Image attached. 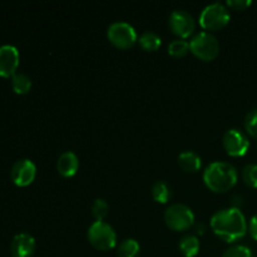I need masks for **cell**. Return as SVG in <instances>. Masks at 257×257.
Masks as SVG:
<instances>
[{
	"label": "cell",
	"mask_w": 257,
	"mask_h": 257,
	"mask_svg": "<svg viewBox=\"0 0 257 257\" xmlns=\"http://www.w3.org/2000/svg\"><path fill=\"white\" fill-rule=\"evenodd\" d=\"M210 226L215 235L228 243L241 240L248 230L245 215L237 207L223 208L213 213Z\"/></svg>",
	"instance_id": "6da1fadb"
},
{
	"label": "cell",
	"mask_w": 257,
	"mask_h": 257,
	"mask_svg": "<svg viewBox=\"0 0 257 257\" xmlns=\"http://www.w3.org/2000/svg\"><path fill=\"white\" fill-rule=\"evenodd\" d=\"M237 170L228 162L216 161L210 163L203 172V182L208 190L216 193H225L237 183Z\"/></svg>",
	"instance_id": "7a4b0ae2"
},
{
	"label": "cell",
	"mask_w": 257,
	"mask_h": 257,
	"mask_svg": "<svg viewBox=\"0 0 257 257\" xmlns=\"http://www.w3.org/2000/svg\"><path fill=\"white\" fill-rule=\"evenodd\" d=\"M88 241L99 251H109L117 246V233L105 221H94L88 228Z\"/></svg>",
	"instance_id": "3957f363"
},
{
	"label": "cell",
	"mask_w": 257,
	"mask_h": 257,
	"mask_svg": "<svg viewBox=\"0 0 257 257\" xmlns=\"http://www.w3.org/2000/svg\"><path fill=\"white\" fill-rule=\"evenodd\" d=\"M190 50L203 62H211L220 53V43L210 32H200L190 40Z\"/></svg>",
	"instance_id": "277c9868"
},
{
	"label": "cell",
	"mask_w": 257,
	"mask_h": 257,
	"mask_svg": "<svg viewBox=\"0 0 257 257\" xmlns=\"http://www.w3.org/2000/svg\"><path fill=\"white\" fill-rule=\"evenodd\" d=\"M165 222L171 230L182 232L195 223V213L185 203H172L165 211Z\"/></svg>",
	"instance_id": "5b68a950"
},
{
	"label": "cell",
	"mask_w": 257,
	"mask_h": 257,
	"mask_svg": "<svg viewBox=\"0 0 257 257\" xmlns=\"http://www.w3.org/2000/svg\"><path fill=\"white\" fill-rule=\"evenodd\" d=\"M231 19L230 10L221 3L206 5L200 14V25L205 30H220L228 24Z\"/></svg>",
	"instance_id": "8992f818"
},
{
	"label": "cell",
	"mask_w": 257,
	"mask_h": 257,
	"mask_svg": "<svg viewBox=\"0 0 257 257\" xmlns=\"http://www.w3.org/2000/svg\"><path fill=\"white\" fill-rule=\"evenodd\" d=\"M107 38L115 48L130 49L138 42L135 28L127 22H114L108 27Z\"/></svg>",
	"instance_id": "52a82bcc"
},
{
	"label": "cell",
	"mask_w": 257,
	"mask_h": 257,
	"mask_svg": "<svg viewBox=\"0 0 257 257\" xmlns=\"http://www.w3.org/2000/svg\"><path fill=\"white\" fill-rule=\"evenodd\" d=\"M222 145L227 155L231 157H242L247 153L250 148V141L247 136L240 130L231 128L226 131V133L222 137Z\"/></svg>",
	"instance_id": "ba28073f"
},
{
	"label": "cell",
	"mask_w": 257,
	"mask_h": 257,
	"mask_svg": "<svg viewBox=\"0 0 257 257\" xmlns=\"http://www.w3.org/2000/svg\"><path fill=\"white\" fill-rule=\"evenodd\" d=\"M171 30L180 39H186L193 34L196 29V22L192 15L186 10H173L168 19Z\"/></svg>",
	"instance_id": "9c48e42d"
},
{
	"label": "cell",
	"mask_w": 257,
	"mask_h": 257,
	"mask_svg": "<svg viewBox=\"0 0 257 257\" xmlns=\"http://www.w3.org/2000/svg\"><path fill=\"white\" fill-rule=\"evenodd\" d=\"M10 177L14 185L19 187H27L32 185L33 181L37 177V166L28 158L17 161L10 171Z\"/></svg>",
	"instance_id": "30bf717a"
},
{
	"label": "cell",
	"mask_w": 257,
	"mask_h": 257,
	"mask_svg": "<svg viewBox=\"0 0 257 257\" xmlns=\"http://www.w3.org/2000/svg\"><path fill=\"white\" fill-rule=\"evenodd\" d=\"M19 62V50L14 45L5 44L0 47V77L9 78L17 74Z\"/></svg>",
	"instance_id": "8fae6325"
},
{
	"label": "cell",
	"mask_w": 257,
	"mask_h": 257,
	"mask_svg": "<svg viewBox=\"0 0 257 257\" xmlns=\"http://www.w3.org/2000/svg\"><path fill=\"white\" fill-rule=\"evenodd\" d=\"M35 251V240L29 233H18L10 243L12 257H33Z\"/></svg>",
	"instance_id": "7c38bea8"
},
{
	"label": "cell",
	"mask_w": 257,
	"mask_h": 257,
	"mask_svg": "<svg viewBox=\"0 0 257 257\" xmlns=\"http://www.w3.org/2000/svg\"><path fill=\"white\" fill-rule=\"evenodd\" d=\"M79 168V158L72 151H65L57 161V170L60 176L65 178L73 177Z\"/></svg>",
	"instance_id": "4fadbf2b"
},
{
	"label": "cell",
	"mask_w": 257,
	"mask_h": 257,
	"mask_svg": "<svg viewBox=\"0 0 257 257\" xmlns=\"http://www.w3.org/2000/svg\"><path fill=\"white\" fill-rule=\"evenodd\" d=\"M178 166L185 172L195 173L200 171L201 166H202V160H201L200 155H197L193 151H183L178 156Z\"/></svg>",
	"instance_id": "5bb4252c"
},
{
	"label": "cell",
	"mask_w": 257,
	"mask_h": 257,
	"mask_svg": "<svg viewBox=\"0 0 257 257\" xmlns=\"http://www.w3.org/2000/svg\"><path fill=\"white\" fill-rule=\"evenodd\" d=\"M181 253L185 257H195L201 247L200 240L196 235H185L178 243Z\"/></svg>",
	"instance_id": "9a60e30c"
},
{
	"label": "cell",
	"mask_w": 257,
	"mask_h": 257,
	"mask_svg": "<svg viewBox=\"0 0 257 257\" xmlns=\"http://www.w3.org/2000/svg\"><path fill=\"white\" fill-rule=\"evenodd\" d=\"M138 43H140L141 48L145 49L146 52H155L162 44V39L160 35L152 30H146L138 38Z\"/></svg>",
	"instance_id": "2e32d148"
},
{
	"label": "cell",
	"mask_w": 257,
	"mask_h": 257,
	"mask_svg": "<svg viewBox=\"0 0 257 257\" xmlns=\"http://www.w3.org/2000/svg\"><path fill=\"white\" fill-rule=\"evenodd\" d=\"M152 197L156 202L167 203L172 197V191L165 181H156L152 186Z\"/></svg>",
	"instance_id": "e0dca14e"
},
{
	"label": "cell",
	"mask_w": 257,
	"mask_h": 257,
	"mask_svg": "<svg viewBox=\"0 0 257 257\" xmlns=\"http://www.w3.org/2000/svg\"><path fill=\"white\" fill-rule=\"evenodd\" d=\"M141 251V246L135 238H125L117 247L118 257H138Z\"/></svg>",
	"instance_id": "ac0fdd59"
},
{
	"label": "cell",
	"mask_w": 257,
	"mask_h": 257,
	"mask_svg": "<svg viewBox=\"0 0 257 257\" xmlns=\"http://www.w3.org/2000/svg\"><path fill=\"white\" fill-rule=\"evenodd\" d=\"M12 88L17 94H27L32 89V79L24 73H17L12 77Z\"/></svg>",
	"instance_id": "d6986e66"
},
{
	"label": "cell",
	"mask_w": 257,
	"mask_h": 257,
	"mask_svg": "<svg viewBox=\"0 0 257 257\" xmlns=\"http://www.w3.org/2000/svg\"><path fill=\"white\" fill-rule=\"evenodd\" d=\"M90 211H92V215L95 221H104V218L109 213V205L103 198H95L90 206Z\"/></svg>",
	"instance_id": "ffe728a7"
},
{
	"label": "cell",
	"mask_w": 257,
	"mask_h": 257,
	"mask_svg": "<svg viewBox=\"0 0 257 257\" xmlns=\"http://www.w3.org/2000/svg\"><path fill=\"white\" fill-rule=\"evenodd\" d=\"M190 52V43L185 39H175L168 44V54L175 58H181Z\"/></svg>",
	"instance_id": "44dd1931"
},
{
	"label": "cell",
	"mask_w": 257,
	"mask_h": 257,
	"mask_svg": "<svg viewBox=\"0 0 257 257\" xmlns=\"http://www.w3.org/2000/svg\"><path fill=\"white\" fill-rule=\"evenodd\" d=\"M242 180L248 187L257 188V165L250 163L242 170Z\"/></svg>",
	"instance_id": "7402d4cb"
},
{
	"label": "cell",
	"mask_w": 257,
	"mask_h": 257,
	"mask_svg": "<svg viewBox=\"0 0 257 257\" xmlns=\"http://www.w3.org/2000/svg\"><path fill=\"white\" fill-rule=\"evenodd\" d=\"M222 257H253L252 251L245 245H233L223 252Z\"/></svg>",
	"instance_id": "603a6c76"
},
{
	"label": "cell",
	"mask_w": 257,
	"mask_h": 257,
	"mask_svg": "<svg viewBox=\"0 0 257 257\" xmlns=\"http://www.w3.org/2000/svg\"><path fill=\"white\" fill-rule=\"evenodd\" d=\"M245 130L251 137L257 138V108H253L246 114Z\"/></svg>",
	"instance_id": "cb8c5ba5"
},
{
	"label": "cell",
	"mask_w": 257,
	"mask_h": 257,
	"mask_svg": "<svg viewBox=\"0 0 257 257\" xmlns=\"http://www.w3.org/2000/svg\"><path fill=\"white\" fill-rule=\"evenodd\" d=\"M251 5V0H227L226 7L233 10H245Z\"/></svg>",
	"instance_id": "d4e9b609"
},
{
	"label": "cell",
	"mask_w": 257,
	"mask_h": 257,
	"mask_svg": "<svg viewBox=\"0 0 257 257\" xmlns=\"http://www.w3.org/2000/svg\"><path fill=\"white\" fill-rule=\"evenodd\" d=\"M248 231H250L251 237L257 241V213L251 217L250 223H248Z\"/></svg>",
	"instance_id": "484cf974"
},
{
	"label": "cell",
	"mask_w": 257,
	"mask_h": 257,
	"mask_svg": "<svg viewBox=\"0 0 257 257\" xmlns=\"http://www.w3.org/2000/svg\"><path fill=\"white\" fill-rule=\"evenodd\" d=\"M196 228H197V233H200V235H203L206 231V227L203 223H197V226H196Z\"/></svg>",
	"instance_id": "4316f807"
}]
</instances>
